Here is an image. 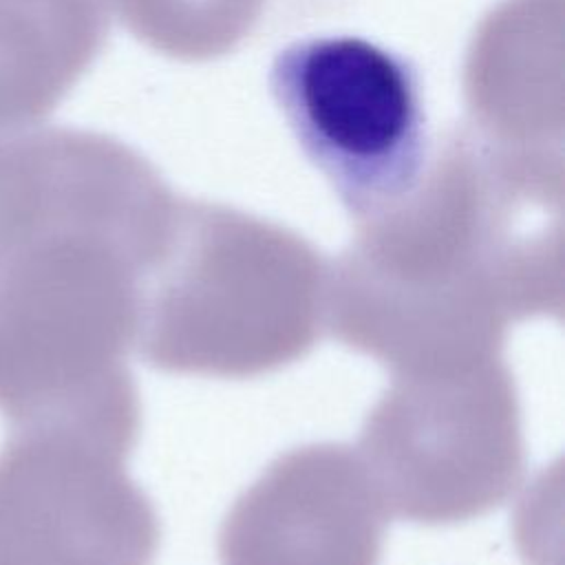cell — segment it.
<instances>
[{"label": "cell", "mask_w": 565, "mask_h": 565, "mask_svg": "<svg viewBox=\"0 0 565 565\" xmlns=\"http://www.w3.org/2000/svg\"><path fill=\"white\" fill-rule=\"evenodd\" d=\"M128 31L179 60H212L241 44L267 0H113Z\"/></svg>", "instance_id": "52a82bcc"}, {"label": "cell", "mask_w": 565, "mask_h": 565, "mask_svg": "<svg viewBox=\"0 0 565 565\" xmlns=\"http://www.w3.org/2000/svg\"><path fill=\"white\" fill-rule=\"evenodd\" d=\"M466 93L486 135L561 148V0L497 7L475 35Z\"/></svg>", "instance_id": "5b68a950"}, {"label": "cell", "mask_w": 565, "mask_h": 565, "mask_svg": "<svg viewBox=\"0 0 565 565\" xmlns=\"http://www.w3.org/2000/svg\"><path fill=\"white\" fill-rule=\"evenodd\" d=\"M181 199L137 150L68 126L22 128L0 214V413L128 450L148 274Z\"/></svg>", "instance_id": "6da1fadb"}, {"label": "cell", "mask_w": 565, "mask_h": 565, "mask_svg": "<svg viewBox=\"0 0 565 565\" xmlns=\"http://www.w3.org/2000/svg\"><path fill=\"white\" fill-rule=\"evenodd\" d=\"M121 452L55 426L0 450V565H148L154 519Z\"/></svg>", "instance_id": "277c9868"}, {"label": "cell", "mask_w": 565, "mask_h": 565, "mask_svg": "<svg viewBox=\"0 0 565 565\" xmlns=\"http://www.w3.org/2000/svg\"><path fill=\"white\" fill-rule=\"evenodd\" d=\"M269 88L358 225L417 188L428 166L424 108L402 55L358 35H313L278 51Z\"/></svg>", "instance_id": "3957f363"}, {"label": "cell", "mask_w": 565, "mask_h": 565, "mask_svg": "<svg viewBox=\"0 0 565 565\" xmlns=\"http://www.w3.org/2000/svg\"><path fill=\"white\" fill-rule=\"evenodd\" d=\"M113 0H0V132L44 119L99 57Z\"/></svg>", "instance_id": "8992f818"}, {"label": "cell", "mask_w": 565, "mask_h": 565, "mask_svg": "<svg viewBox=\"0 0 565 565\" xmlns=\"http://www.w3.org/2000/svg\"><path fill=\"white\" fill-rule=\"evenodd\" d=\"M327 274L296 234L181 199L170 243L143 285L135 347L170 371L280 366L311 347Z\"/></svg>", "instance_id": "7a4b0ae2"}]
</instances>
